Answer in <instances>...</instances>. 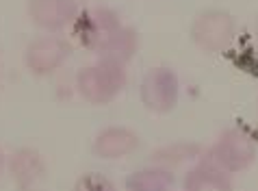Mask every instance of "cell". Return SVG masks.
<instances>
[{
  "mask_svg": "<svg viewBox=\"0 0 258 191\" xmlns=\"http://www.w3.org/2000/svg\"><path fill=\"white\" fill-rule=\"evenodd\" d=\"M128 83V70L117 61L98 56V61L83 66L76 72V91L89 104H109L124 91Z\"/></svg>",
  "mask_w": 258,
  "mask_h": 191,
  "instance_id": "obj_1",
  "label": "cell"
},
{
  "mask_svg": "<svg viewBox=\"0 0 258 191\" xmlns=\"http://www.w3.org/2000/svg\"><path fill=\"white\" fill-rule=\"evenodd\" d=\"M256 157H258V141L243 126L224 129L217 135V139L211 144V148H206L202 154L204 161L217 165L230 176L247 172L254 165Z\"/></svg>",
  "mask_w": 258,
  "mask_h": 191,
  "instance_id": "obj_2",
  "label": "cell"
},
{
  "mask_svg": "<svg viewBox=\"0 0 258 191\" xmlns=\"http://www.w3.org/2000/svg\"><path fill=\"white\" fill-rule=\"evenodd\" d=\"M239 35V24L230 11L209 7L196 13L189 26V37L198 50L206 54H221L230 50Z\"/></svg>",
  "mask_w": 258,
  "mask_h": 191,
  "instance_id": "obj_3",
  "label": "cell"
},
{
  "mask_svg": "<svg viewBox=\"0 0 258 191\" xmlns=\"http://www.w3.org/2000/svg\"><path fill=\"white\" fill-rule=\"evenodd\" d=\"M139 100L154 115H167L180 100V79L167 66H154L141 76Z\"/></svg>",
  "mask_w": 258,
  "mask_h": 191,
  "instance_id": "obj_4",
  "label": "cell"
},
{
  "mask_svg": "<svg viewBox=\"0 0 258 191\" xmlns=\"http://www.w3.org/2000/svg\"><path fill=\"white\" fill-rule=\"evenodd\" d=\"M72 54V44L61 33H41L24 48V66L33 76H52Z\"/></svg>",
  "mask_w": 258,
  "mask_h": 191,
  "instance_id": "obj_5",
  "label": "cell"
},
{
  "mask_svg": "<svg viewBox=\"0 0 258 191\" xmlns=\"http://www.w3.org/2000/svg\"><path fill=\"white\" fill-rule=\"evenodd\" d=\"M121 24H124L121 18L111 7H89V9H81L72 24V33L83 48L98 54V50L111 39V35Z\"/></svg>",
  "mask_w": 258,
  "mask_h": 191,
  "instance_id": "obj_6",
  "label": "cell"
},
{
  "mask_svg": "<svg viewBox=\"0 0 258 191\" xmlns=\"http://www.w3.org/2000/svg\"><path fill=\"white\" fill-rule=\"evenodd\" d=\"M26 13L44 33H61L63 28H72L81 7L78 0H28Z\"/></svg>",
  "mask_w": 258,
  "mask_h": 191,
  "instance_id": "obj_7",
  "label": "cell"
},
{
  "mask_svg": "<svg viewBox=\"0 0 258 191\" xmlns=\"http://www.w3.org/2000/svg\"><path fill=\"white\" fill-rule=\"evenodd\" d=\"M141 146V137L128 126H106L91 141V154L104 161L126 159L137 152Z\"/></svg>",
  "mask_w": 258,
  "mask_h": 191,
  "instance_id": "obj_8",
  "label": "cell"
},
{
  "mask_svg": "<svg viewBox=\"0 0 258 191\" xmlns=\"http://www.w3.org/2000/svg\"><path fill=\"white\" fill-rule=\"evenodd\" d=\"M7 172L20 191H33L46 176V161L35 148L22 146L7 157Z\"/></svg>",
  "mask_w": 258,
  "mask_h": 191,
  "instance_id": "obj_9",
  "label": "cell"
},
{
  "mask_svg": "<svg viewBox=\"0 0 258 191\" xmlns=\"http://www.w3.org/2000/svg\"><path fill=\"white\" fill-rule=\"evenodd\" d=\"M182 191H234V182L228 172L200 159L184 174Z\"/></svg>",
  "mask_w": 258,
  "mask_h": 191,
  "instance_id": "obj_10",
  "label": "cell"
},
{
  "mask_svg": "<svg viewBox=\"0 0 258 191\" xmlns=\"http://www.w3.org/2000/svg\"><path fill=\"white\" fill-rule=\"evenodd\" d=\"M206 148H202L198 141H171V144L159 146L156 150L150 152V165H161L167 169H178L182 165H193L202 159Z\"/></svg>",
  "mask_w": 258,
  "mask_h": 191,
  "instance_id": "obj_11",
  "label": "cell"
},
{
  "mask_svg": "<svg viewBox=\"0 0 258 191\" xmlns=\"http://www.w3.org/2000/svg\"><path fill=\"white\" fill-rule=\"evenodd\" d=\"M176 174L161 165H146L131 172L124 180L126 191H174Z\"/></svg>",
  "mask_w": 258,
  "mask_h": 191,
  "instance_id": "obj_12",
  "label": "cell"
},
{
  "mask_svg": "<svg viewBox=\"0 0 258 191\" xmlns=\"http://www.w3.org/2000/svg\"><path fill=\"white\" fill-rule=\"evenodd\" d=\"M139 46H141L139 33L135 31L133 26L121 24L117 31L111 35V39L98 50V56L109 59V61H117L121 66H128V63L135 59V54L139 52Z\"/></svg>",
  "mask_w": 258,
  "mask_h": 191,
  "instance_id": "obj_13",
  "label": "cell"
},
{
  "mask_svg": "<svg viewBox=\"0 0 258 191\" xmlns=\"http://www.w3.org/2000/svg\"><path fill=\"white\" fill-rule=\"evenodd\" d=\"M74 191H117V189L111 182L109 176H104L100 172H87V174L78 176Z\"/></svg>",
  "mask_w": 258,
  "mask_h": 191,
  "instance_id": "obj_14",
  "label": "cell"
},
{
  "mask_svg": "<svg viewBox=\"0 0 258 191\" xmlns=\"http://www.w3.org/2000/svg\"><path fill=\"white\" fill-rule=\"evenodd\" d=\"M252 33H254V39L258 41V13H256V18H254V22H252Z\"/></svg>",
  "mask_w": 258,
  "mask_h": 191,
  "instance_id": "obj_15",
  "label": "cell"
},
{
  "mask_svg": "<svg viewBox=\"0 0 258 191\" xmlns=\"http://www.w3.org/2000/svg\"><path fill=\"white\" fill-rule=\"evenodd\" d=\"M5 165H7V157H5L3 148H0V172H3V169H5Z\"/></svg>",
  "mask_w": 258,
  "mask_h": 191,
  "instance_id": "obj_16",
  "label": "cell"
},
{
  "mask_svg": "<svg viewBox=\"0 0 258 191\" xmlns=\"http://www.w3.org/2000/svg\"><path fill=\"white\" fill-rule=\"evenodd\" d=\"M256 111H258V100H256Z\"/></svg>",
  "mask_w": 258,
  "mask_h": 191,
  "instance_id": "obj_17",
  "label": "cell"
}]
</instances>
